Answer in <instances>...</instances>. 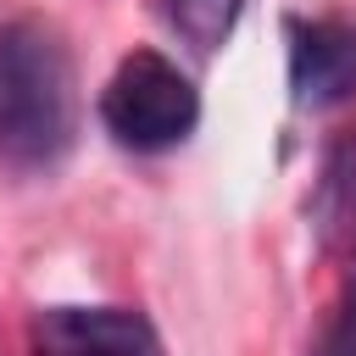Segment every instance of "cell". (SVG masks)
Listing matches in <instances>:
<instances>
[{
  "label": "cell",
  "mask_w": 356,
  "mask_h": 356,
  "mask_svg": "<svg viewBox=\"0 0 356 356\" xmlns=\"http://www.w3.org/2000/svg\"><path fill=\"white\" fill-rule=\"evenodd\" d=\"M78 134V78L61 33L39 17L0 28V161L50 172Z\"/></svg>",
  "instance_id": "obj_1"
},
{
  "label": "cell",
  "mask_w": 356,
  "mask_h": 356,
  "mask_svg": "<svg viewBox=\"0 0 356 356\" xmlns=\"http://www.w3.org/2000/svg\"><path fill=\"white\" fill-rule=\"evenodd\" d=\"M100 122L122 150L156 156V150H172L195 134L200 95L161 50H134L117 61L111 83L100 89Z\"/></svg>",
  "instance_id": "obj_2"
},
{
  "label": "cell",
  "mask_w": 356,
  "mask_h": 356,
  "mask_svg": "<svg viewBox=\"0 0 356 356\" xmlns=\"http://www.w3.org/2000/svg\"><path fill=\"white\" fill-rule=\"evenodd\" d=\"M33 356H161V339L128 306H44L33 317Z\"/></svg>",
  "instance_id": "obj_3"
},
{
  "label": "cell",
  "mask_w": 356,
  "mask_h": 356,
  "mask_svg": "<svg viewBox=\"0 0 356 356\" xmlns=\"http://www.w3.org/2000/svg\"><path fill=\"white\" fill-rule=\"evenodd\" d=\"M289 95L306 111H328L356 95V28L295 22L289 28Z\"/></svg>",
  "instance_id": "obj_4"
},
{
  "label": "cell",
  "mask_w": 356,
  "mask_h": 356,
  "mask_svg": "<svg viewBox=\"0 0 356 356\" xmlns=\"http://www.w3.org/2000/svg\"><path fill=\"white\" fill-rule=\"evenodd\" d=\"M312 228H317L323 250H339L356 239V134H345L334 145V156L323 161V178L312 195Z\"/></svg>",
  "instance_id": "obj_5"
},
{
  "label": "cell",
  "mask_w": 356,
  "mask_h": 356,
  "mask_svg": "<svg viewBox=\"0 0 356 356\" xmlns=\"http://www.w3.org/2000/svg\"><path fill=\"white\" fill-rule=\"evenodd\" d=\"M239 6L245 0H167V17L195 56H217L239 22Z\"/></svg>",
  "instance_id": "obj_6"
},
{
  "label": "cell",
  "mask_w": 356,
  "mask_h": 356,
  "mask_svg": "<svg viewBox=\"0 0 356 356\" xmlns=\"http://www.w3.org/2000/svg\"><path fill=\"white\" fill-rule=\"evenodd\" d=\"M317 356H356V278H350V289H345V300L334 312V328H328Z\"/></svg>",
  "instance_id": "obj_7"
}]
</instances>
